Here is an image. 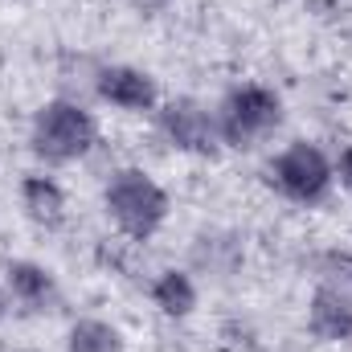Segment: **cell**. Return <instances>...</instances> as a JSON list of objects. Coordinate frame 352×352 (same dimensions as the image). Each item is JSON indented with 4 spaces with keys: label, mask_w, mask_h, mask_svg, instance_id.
Wrapping results in <instances>:
<instances>
[{
    "label": "cell",
    "mask_w": 352,
    "mask_h": 352,
    "mask_svg": "<svg viewBox=\"0 0 352 352\" xmlns=\"http://www.w3.org/2000/svg\"><path fill=\"white\" fill-rule=\"evenodd\" d=\"M33 148L54 164L78 160L94 148V119L74 102H50L33 119Z\"/></svg>",
    "instance_id": "obj_2"
},
{
    "label": "cell",
    "mask_w": 352,
    "mask_h": 352,
    "mask_svg": "<svg viewBox=\"0 0 352 352\" xmlns=\"http://www.w3.org/2000/svg\"><path fill=\"white\" fill-rule=\"evenodd\" d=\"M328 266H336V270L344 274V283H352V254H332Z\"/></svg>",
    "instance_id": "obj_12"
},
{
    "label": "cell",
    "mask_w": 352,
    "mask_h": 352,
    "mask_svg": "<svg viewBox=\"0 0 352 352\" xmlns=\"http://www.w3.org/2000/svg\"><path fill=\"white\" fill-rule=\"evenodd\" d=\"M152 295H156V307L168 311V316H188L192 303H197V291H192L188 274H180V270H164V274L156 278Z\"/></svg>",
    "instance_id": "obj_10"
},
{
    "label": "cell",
    "mask_w": 352,
    "mask_h": 352,
    "mask_svg": "<svg viewBox=\"0 0 352 352\" xmlns=\"http://www.w3.org/2000/svg\"><path fill=\"white\" fill-rule=\"evenodd\" d=\"M98 94L111 98L115 107L123 111H148L156 102V82L144 74V70H131V66H111L98 74Z\"/></svg>",
    "instance_id": "obj_7"
},
{
    "label": "cell",
    "mask_w": 352,
    "mask_h": 352,
    "mask_svg": "<svg viewBox=\"0 0 352 352\" xmlns=\"http://www.w3.org/2000/svg\"><path fill=\"white\" fill-rule=\"evenodd\" d=\"M70 352H123V340L111 324L102 320H82L70 332Z\"/></svg>",
    "instance_id": "obj_11"
},
{
    "label": "cell",
    "mask_w": 352,
    "mask_h": 352,
    "mask_svg": "<svg viewBox=\"0 0 352 352\" xmlns=\"http://www.w3.org/2000/svg\"><path fill=\"white\" fill-rule=\"evenodd\" d=\"M8 287H12V295L25 303V307H50L54 299H58V291H54V278L41 270V266L33 263H12L8 266Z\"/></svg>",
    "instance_id": "obj_8"
},
{
    "label": "cell",
    "mask_w": 352,
    "mask_h": 352,
    "mask_svg": "<svg viewBox=\"0 0 352 352\" xmlns=\"http://www.w3.org/2000/svg\"><path fill=\"white\" fill-rule=\"evenodd\" d=\"M270 180H274L291 201H320L324 188H328V180H332V168H328V160H324L320 148L295 144V148H287V152L270 164Z\"/></svg>",
    "instance_id": "obj_4"
},
{
    "label": "cell",
    "mask_w": 352,
    "mask_h": 352,
    "mask_svg": "<svg viewBox=\"0 0 352 352\" xmlns=\"http://www.w3.org/2000/svg\"><path fill=\"white\" fill-rule=\"evenodd\" d=\"M307 324L320 340H349L352 336V299L340 287H320L307 307Z\"/></svg>",
    "instance_id": "obj_6"
},
{
    "label": "cell",
    "mask_w": 352,
    "mask_h": 352,
    "mask_svg": "<svg viewBox=\"0 0 352 352\" xmlns=\"http://www.w3.org/2000/svg\"><path fill=\"white\" fill-rule=\"evenodd\" d=\"M21 197H25V209H29L33 221H41V226H58V221H62L66 197H62V188H58L50 176H29V180L21 184Z\"/></svg>",
    "instance_id": "obj_9"
},
{
    "label": "cell",
    "mask_w": 352,
    "mask_h": 352,
    "mask_svg": "<svg viewBox=\"0 0 352 352\" xmlns=\"http://www.w3.org/2000/svg\"><path fill=\"white\" fill-rule=\"evenodd\" d=\"M340 176H344V184L352 188V148L344 152V156H340Z\"/></svg>",
    "instance_id": "obj_13"
},
{
    "label": "cell",
    "mask_w": 352,
    "mask_h": 352,
    "mask_svg": "<svg viewBox=\"0 0 352 352\" xmlns=\"http://www.w3.org/2000/svg\"><path fill=\"white\" fill-rule=\"evenodd\" d=\"M107 209H111L115 226L127 238L144 242V238H152L160 230V221L168 213V197L152 176H144L140 168H123L107 184Z\"/></svg>",
    "instance_id": "obj_1"
},
{
    "label": "cell",
    "mask_w": 352,
    "mask_h": 352,
    "mask_svg": "<svg viewBox=\"0 0 352 352\" xmlns=\"http://www.w3.org/2000/svg\"><path fill=\"white\" fill-rule=\"evenodd\" d=\"M278 123V98L266 87H242L234 90L221 107V140L234 144V148H250L258 135H266L270 127Z\"/></svg>",
    "instance_id": "obj_3"
},
{
    "label": "cell",
    "mask_w": 352,
    "mask_h": 352,
    "mask_svg": "<svg viewBox=\"0 0 352 352\" xmlns=\"http://www.w3.org/2000/svg\"><path fill=\"white\" fill-rule=\"evenodd\" d=\"M160 123H164L168 140H173L176 148H184V152H213L217 148V135H221L217 123L209 119V111L201 102H192V98L168 102L160 111Z\"/></svg>",
    "instance_id": "obj_5"
}]
</instances>
